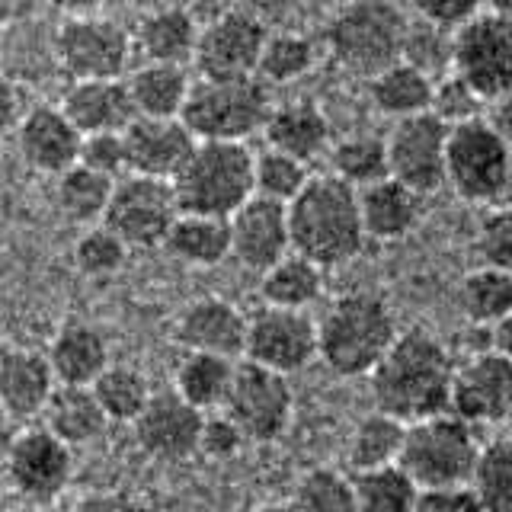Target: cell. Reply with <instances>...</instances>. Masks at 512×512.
Masks as SVG:
<instances>
[{
  "instance_id": "cell-1",
  "label": "cell",
  "mask_w": 512,
  "mask_h": 512,
  "mask_svg": "<svg viewBox=\"0 0 512 512\" xmlns=\"http://www.w3.org/2000/svg\"><path fill=\"white\" fill-rule=\"evenodd\" d=\"M452 372L455 359L442 340L420 327L397 333L391 349L368 375L375 410L394 416L404 426L448 413Z\"/></svg>"
},
{
  "instance_id": "cell-2",
  "label": "cell",
  "mask_w": 512,
  "mask_h": 512,
  "mask_svg": "<svg viewBox=\"0 0 512 512\" xmlns=\"http://www.w3.org/2000/svg\"><path fill=\"white\" fill-rule=\"evenodd\" d=\"M292 253L317 269H333L356 260L365 247L356 189L330 173H311L295 202L285 205Z\"/></svg>"
},
{
  "instance_id": "cell-3",
  "label": "cell",
  "mask_w": 512,
  "mask_h": 512,
  "mask_svg": "<svg viewBox=\"0 0 512 512\" xmlns=\"http://www.w3.org/2000/svg\"><path fill=\"white\" fill-rule=\"evenodd\" d=\"M317 359L340 378L372 375L384 352L397 340V320L388 301L375 292L336 295L314 320Z\"/></svg>"
},
{
  "instance_id": "cell-4",
  "label": "cell",
  "mask_w": 512,
  "mask_h": 512,
  "mask_svg": "<svg viewBox=\"0 0 512 512\" xmlns=\"http://www.w3.org/2000/svg\"><path fill=\"white\" fill-rule=\"evenodd\" d=\"M170 189L180 215L228 221L253 196V151L247 144L196 141Z\"/></svg>"
},
{
  "instance_id": "cell-5",
  "label": "cell",
  "mask_w": 512,
  "mask_h": 512,
  "mask_svg": "<svg viewBox=\"0 0 512 512\" xmlns=\"http://www.w3.org/2000/svg\"><path fill=\"white\" fill-rule=\"evenodd\" d=\"M410 13L388 0H352L336 7L327 23L330 58L346 74L375 77L400 61Z\"/></svg>"
},
{
  "instance_id": "cell-6",
  "label": "cell",
  "mask_w": 512,
  "mask_h": 512,
  "mask_svg": "<svg viewBox=\"0 0 512 512\" xmlns=\"http://www.w3.org/2000/svg\"><path fill=\"white\" fill-rule=\"evenodd\" d=\"M269 109V87L256 77L196 80L189 87L180 122L196 141L247 144L250 135L263 132Z\"/></svg>"
},
{
  "instance_id": "cell-7",
  "label": "cell",
  "mask_w": 512,
  "mask_h": 512,
  "mask_svg": "<svg viewBox=\"0 0 512 512\" xmlns=\"http://www.w3.org/2000/svg\"><path fill=\"white\" fill-rule=\"evenodd\" d=\"M477 452L480 442L474 426L452 413H439L404 426L397 468L413 480L416 490L468 487Z\"/></svg>"
},
{
  "instance_id": "cell-8",
  "label": "cell",
  "mask_w": 512,
  "mask_h": 512,
  "mask_svg": "<svg viewBox=\"0 0 512 512\" xmlns=\"http://www.w3.org/2000/svg\"><path fill=\"white\" fill-rule=\"evenodd\" d=\"M512 176L509 138L480 119L461 128H448L445 141V183L455 196L471 205L500 208L506 205Z\"/></svg>"
},
{
  "instance_id": "cell-9",
  "label": "cell",
  "mask_w": 512,
  "mask_h": 512,
  "mask_svg": "<svg viewBox=\"0 0 512 512\" xmlns=\"http://www.w3.org/2000/svg\"><path fill=\"white\" fill-rule=\"evenodd\" d=\"M493 106L512 87V13L480 4L468 23L452 32V71Z\"/></svg>"
},
{
  "instance_id": "cell-10",
  "label": "cell",
  "mask_w": 512,
  "mask_h": 512,
  "mask_svg": "<svg viewBox=\"0 0 512 512\" xmlns=\"http://www.w3.org/2000/svg\"><path fill=\"white\" fill-rule=\"evenodd\" d=\"M135 48L128 29L100 13L64 20L55 32V58L61 71L77 80H119L128 71Z\"/></svg>"
},
{
  "instance_id": "cell-11",
  "label": "cell",
  "mask_w": 512,
  "mask_h": 512,
  "mask_svg": "<svg viewBox=\"0 0 512 512\" xmlns=\"http://www.w3.org/2000/svg\"><path fill=\"white\" fill-rule=\"evenodd\" d=\"M221 413L240 429L247 442L269 445L279 442L292 426L295 391L288 378L244 362L234 368V381Z\"/></svg>"
},
{
  "instance_id": "cell-12",
  "label": "cell",
  "mask_w": 512,
  "mask_h": 512,
  "mask_svg": "<svg viewBox=\"0 0 512 512\" xmlns=\"http://www.w3.org/2000/svg\"><path fill=\"white\" fill-rule=\"evenodd\" d=\"M266 36L269 29L253 10H221L205 26H199L196 55H192L199 80L256 77V61H260Z\"/></svg>"
},
{
  "instance_id": "cell-13",
  "label": "cell",
  "mask_w": 512,
  "mask_h": 512,
  "mask_svg": "<svg viewBox=\"0 0 512 512\" xmlns=\"http://www.w3.org/2000/svg\"><path fill=\"white\" fill-rule=\"evenodd\" d=\"M176 215L180 208H176L170 183L122 176L112 183L103 228L116 234L128 250H151L164 244Z\"/></svg>"
},
{
  "instance_id": "cell-14",
  "label": "cell",
  "mask_w": 512,
  "mask_h": 512,
  "mask_svg": "<svg viewBox=\"0 0 512 512\" xmlns=\"http://www.w3.org/2000/svg\"><path fill=\"white\" fill-rule=\"evenodd\" d=\"M244 359L282 378L301 372L317 359V330L308 311L260 308L247 317Z\"/></svg>"
},
{
  "instance_id": "cell-15",
  "label": "cell",
  "mask_w": 512,
  "mask_h": 512,
  "mask_svg": "<svg viewBox=\"0 0 512 512\" xmlns=\"http://www.w3.org/2000/svg\"><path fill=\"white\" fill-rule=\"evenodd\" d=\"M7 480L16 496H23L26 506L55 503L68 490L74 477V452L48 436L42 426L20 429L4 458Z\"/></svg>"
},
{
  "instance_id": "cell-16",
  "label": "cell",
  "mask_w": 512,
  "mask_h": 512,
  "mask_svg": "<svg viewBox=\"0 0 512 512\" xmlns=\"http://www.w3.org/2000/svg\"><path fill=\"white\" fill-rule=\"evenodd\" d=\"M512 407V362L509 356L477 349L464 362H455L448 413L468 426L506 423Z\"/></svg>"
},
{
  "instance_id": "cell-17",
  "label": "cell",
  "mask_w": 512,
  "mask_h": 512,
  "mask_svg": "<svg viewBox=\"0 0 512 512\" xmlns=\"http://www.w3.org/2000/svg\"><path fill=\"white\" fill-rule=\"evenodd\" d=\"M445 141L448 128L432 119L429 112L394 122L391 135L384 138L388 176L420 199L436 192L445 186Z\"/></svg>"
},
{
  "instance_id": "cell-18",
  "label": "cell",
  "mask_w": 512,
  "mask_h": 512,
  "mask_svg": "<svg viewBox=\"0 0 512 512\" xmlns=\"http://www.w3.org/2000/svg\"><path fill=\"white\" fill-rule=\"evenodd\" d=\"M125 144V176L170 183L186 157L196 148V138L180 119H132L122 132Z\"/></svg>"
},
{
  "instance_id": "cell-19",
  "label": "cell",
  "mask_w": 512,
  "mask_h": 512,
  "mask_svg": "<svg viewBox=\"0 0 512 512\" xmlns=\"http://www.w3.org/2000/svg\"><path fill=\"white\" fill-rule=\"evenodd\" d=\"M228 237H231V256L250 272H266L282 256L292 253L285 205L256 196H250L228 218Z\"/></svg>"
},
{
  "instance_id": "cell-20",
  "label": "cell",
  "mask_w": 512,
  "mask_h": 512,
  "mask_svg": "<svg viewBox=\"0 0 512 512\" xmlns=\"http://www.w3.org/2000/svg\"><path fill=\"white\" fill-rule=\"evenodd\" d=\"M244 333L247 314L228 298H196L176 317L173 336L186 352H202V356L218 359H240L244 356Z\"/></svg>"
},
{
  "instance_id": "cell-21",
  "label": "cell",
  "mask_w": 512,
  "mask_h": 512,
  "mask_svg": "<svg viewBox=\"0 0 512 512\" xmlns=\"http://www.w3.org/2000/svg\"><path fill=\"white\" fill-rule=\"evenodd\" d=\"M135 442L144 455L157 461H186L199 448L202 413L183 404L173 391L151 394L148 407L138 413Z\"/></svg>"
},
{
  "instance_id": "cell-22",
  "label": "cell",
  "mask_w": 512,
  "mask_h": 512,
  "mask_svg": "<svg viewBox=\"0 0 512 512\" xmlns=\"http://www.w3.org/2000/svg\"><path fill=\"white\" fill-rule=\"evenodd\" d=\"M16 148L26 167L45 176H61L77 164L80 135L58 106H32L16 125Z\"/></svg>"
},
{
  "instance_id": "cell-23",
  "label": "cell",
  "mask_w": 512,
  "mask_h": 512,
  "mask_svg": "<svg viewBox=\"0 0 512 512\" xmlns=\"http://www.w3.org/2000/svg\"><path fill=\"white\" fill-rule=\"evenodd\" d=\"M263 138H266V148L295 157L301 164H311L314 157L330 151L333 128H330L324 106L317 100H308V96H301V100H285L269 109Z\"/></svg>"
},
{
  "instance_id": "cell-24",
  "label": "cell",
  "mask_w": 512,
  "mask_h": 512,
  "mask_svg": "<svg viewBox=\"0 0 512 512\" xmlns=\"http://www.w3.org/2000/svg\"><path fill=\"white\" fill-rule=\"evenodd\" d=\"M58 109L80 138L125 132V125L135 119L122 77L119 80H77V84L64 90Z\"/></svg>"
},
{
  "instance_id": "cell-25",
  "label": "cell",
  "mask_w": 512,
  "mask_h": 512,
  "mask_svg": "<svg viewBox=\"0 0 512 512\" xmlns=\"http://www.w3.org/2000/svg\"><path fill=\"white\" fill-rule=\"evenodd\" d=\"M52 391H55V378L52 368H48L45 352L29 346L0 349V407L16 423L39 416Z\"/></svg>"
},
{
  "instance_id": "cell-26",
  "label": "cell",
  "mask_w": 512,
  "mask_h": 512,
  "mask_svg": "<svg viewBox=\"0 0 512 512\" xmlns=\"http://www.w3.org/2000/svg\"><path fill=\"white\" fill-rule=\"evenodd\" d=\"M199 20L189 7H154L138 20L132 48L144 58V64H170L186 68L196 55Z\"/></svg>"
},
{
  "instance_id": "cell-27",
  "label": "cell",
  "mask_w": 512,
  "mask_h": 512,
  "mask_svg": "<svg viewBox=\"0 0 512 512\" xmlns=\"http://www.w3.org/2000/svg\"><path fill=\"white\" fill-rule=\"evenodd\" d=\"M359 199V221L365 240H381V244H397L416 231L423 218V199L400 186L397 180H381L356 192Z\"/></svg>"
},
{
  "instance_id": "cell-28",
  "label": "cell",
  "mask_w": 512,
  "mask_h": 512,
  "mask_svg": "<svg viewBox=\"0 0 512 512\" xmlns=\"http://www.w3.org/2000/svg\"><path fill=\"white\" fill-rule=\"evenodd\" d=\"M45 359H48V368H52L55 384L90 388V384L103 375V368L109 365V343L93 324L71 320V324H64L55 333Z\"/></svg>"
},
{
  "instance_id": "cell-29",
  "label": "cell",
  "mask_w": 512,
  "mask_h": 512,
  "mask_svg": "<svg viewBox=\"0 0 512 512\" xmlns=\"http://www.w3.org/2000/svg\"><path fill=\"white\" fill-rule=\"evenodd\" d=\"M42 416V429L48 436H55L61 445L87 448L96 439H103L106 432V416L96 404V397L90 388H68V384H55L52 397H48Z\"/></svg>"
},
{
  "instance_id": "cell-30",
  "label": "cell",
  "mask_w": 512,
  "mask_h": 512,
  "mask_svg": "<svg viewBox=\"0 0 512 512\" xmlns=\"http://www.w3.org/2000/svg\"><path fill=\"white\" fill-rule=\"evenodd\" d=\"M128 103H132L135 119H180L183 103L189 96L192 80L186 68H170V64H138L125 77Z\"/></svg>"
},
{
  "instance_id": "cell-31",
  "label": "cell",
  "mask_w": 512,
  "mask_h": 512,
  "mask_svg": "<svg viewBox=\"0 0 512 512\" xmlns=\"http://www.w3.org/2000/svg\"><path fill=\"white\" fill-rule=\"evenodd\" d=\"M237 362L218 359V356H202V352H186L173 372V394L189 404L192 410L218 413L224 407V397L231 391Z\"/></svg>"
},
{
  "instance_id": "cell-32",
  "label": "cell",
  "mask_w": 512,
  "mask_h": 512,
  "mask_svg": "<svg viewBox=\"0 0 512 512\" xmlns=\"http://www.w3.org/2000/svg\"><path fill=\"white\" fill-rule=\"evenodd\" d=\"M164 247L173 260L196 269H212L231 256L228 221L202 215H176L173 228L164 237Z\"/></svg>"
},
{
  "instance_id": "cell-33",
  "label": "cell",
  "mask_w": 512,
  "mask_h": 512,
  "mask_svg": "<svg viewBox=\"0 0 512 512\" xmlns=\"http://www.w3.org/2000/svg\"><path fill=\"white\" fill-rule=\"evenodd\" d=\"M260 295L266 308L308 311L324 295V269H317L298 253H288L276 266L260 272Z\"/></svg>"
},
{
  "instance_id": "cell-34",
  "label": "cell",
  "mask_w": 512,
  "mask_h": 512,
  "mask_svg": "<svg viewBox=\"0 0 512 512\" xmlns=\"http://www.w3.org/2000/svg\"><path fill=\"white\" fill-rule=\"evenodd\" d=\"M429 96H432V80L423 77L420 71H413L404 61H394L391 68L368 77V100H372V106L381 116H388L394 122L429 112Z\"/></svg>"
},
{
  "instance_id": "cell-35",
  "label": "cell",
  "mask_w": 512,
  "mask_h": 512,
  "mask_svg": "<svg viewBox=\"0 0 512 512\" xmlns=\"http://www.w3.org/2000/svg\"><path fill=\"white\" fill-rule=\"evenodd\" d=\"M400 445H404V423H397L388 413L372 410L352 426L346 439V461L352 474L378 471L388 468V464H397Z\"/></svg>"
},
{
  "instance_id": "cell-36",
  "label": "cell",
  "mask_w": 512,
  "mask_h": 512,
  "mask_svg": "<svg viewBox=\"0 0 512 512\" xmlns=\"http://www.w3.org/2000/svg\"><path fill=\"white\" fill-rule=\"evenodd\" d=\"M458 308L464 320L480 330L512 317V272L477 266L458 285Z\"/></svg>"
},
{
  "instance_id": "cell-37",
  "label": "cell",
  "mask_w": 512,
  "mask_h": 512,
  "mask_svg": "<svg viewBox=\"0 0 512 512\" xmlns=\"http://www.w3.org/2000/svg\"><path fill=\"white\" fill-rule=\"evenodd\" d=\"M330 176H336L349 189H365L381 180H388V151H384V138L372 132L346 135L330 144Z\"/></svg>"
},
{
  "instance_id": "cell-38",
  "label": "cell",
  "mask_w": 512,
  "mask_h": 512,
  "mask_svg": "<svg viewBox=\"0 0 512 512\" xmlns=\"http://www.w3.org/2000/svg\"><path fill=\"white\" fill-rule=\"evenodd\" d=\"M90 391L100 404L106 423H135L138 413L148 407L151 384L135 365H106L103 375L90 384Z\"/></svg>"
},
{
  "instance_id": "cell-39",
  "label": "cell",
  "mask_w": 512,
  "mask_h": 512,
  "mask_svg": "<svg viewBox=\"0 0 512 512\" xmlns=\"http://www.w3.org/2000/svg\"><path fill=\"white\" fill-rule=\"evenodd\" d=\"M468 490L477 496L484 512H512V442L509 436H496L480 442L474 471L468 477Z\"/></svg>"
},
{
  "instance_id": "cell-40",
  "label": "cell",
  "mask_w": 512,
  "mask_h": 512,
  "mask_svg": "<svg viewBox=\"0 0 512 512\" xmlns=\"http://www.w3.org/2000/svg\"><path fill=\"white\" fill-rule=\"evenodd\" d=\"M109 196H112V180L96 176L80 164L55 176V202L61 208V215L74 224H87V228L103 224Z\"/></svg>"
},
{
  "instance_id": "cell-41",
  "label": "cell",
  "mask_w": 512,
  "mask_h": 512,
  "mask_svg": "<svg viewBox=\"0 0 512 512\" xmlns=\"http://www.w3.org/2000/svg\"><path fill=\"white\" fill-rule=\"evenodd\" d=\"M349 484L356 496V512H413L416 496H420L416 484L397 464L352 474Z\"/></svg>"
},
{
  "instance_id": "cell-42",
  "label": "cell",
  "mask_w": 512,
  "mask_h": 512,
  "mask_svg": "<svg viewBox=\"0 0 512 512\" xmlns=\"http://www.w3.org/2000/svg\"><path fill=\"white\" fill-rule=\"evenodd\" d=\"M314 68V42L292 29L269 32L256 61V80L263 84H295Z\"/></svg>"
},
{
  "instance_id": "cell-43",
  "label": "cell",
  "mask_w": 512,
  "mask_h": 512,
  "mask_svg": "<svg viewBox=\"0 0 512 512\" xmlns=\"http://www.w3.org/2000/svg\"><path fill=\"white\" fill-rule=\"evenodd\" d=\"M311 170L301 160L279 154L272 148H263L260 154H253V196L288 205L298 199V192L308 186Z\"/></svg>"
},
{
  "instance_id": "cell-44",
  "label": "cell",
  "mask_w": 512,
  "mask_h": 512,
  "mask_svg": "<svg viewBox=\"0 0 512 512\" xmlns=\"http://www.w3.org/2000/svg\"><path fill=\"white\" fill-rule=\"evenodd\" d=\"M292 512H356V496H352L349 477L333 468H314L298 477L292 503H285Z\"/></svg>"
},
{
  "instance_id": "cell-45",
  "label": "cell",
  "mask_w": 512,
  "mask_h": 512,
  "mask_svg": "<svg viewBox=\"0 0 512 512\" xmlns=\"http://www.w3.org/2000/svg\"><path fill=\"white\" fill-rule=\"evenodd\" d=\"M400 61L410 64L429 80H439L452 71V32H442L423 20L410 16L404 45H400Z\"/></svg>"
},
{
  "instance_id": "cell-46",
  "label": "cell",
  "mask_w": 512,
  "mask_h": 512,
  "mask_svg": "<svg viewBox=\"0 0 512 512\" xmlns=\"http://www.w3.org/2000/svg\"><path fill=\"white\" fill-rule=\"evenodd\" d=\"M490 103L480 96L471 84H464L461 77L445 74L432 80V96H429V116L442 122L445 128H461L480 122L487 116Z\"/></svg>"
},
{
  "instance_id": "cell-47",
  "label": "cell",
  "mask_w": 512,
  "mask_h": 512,
  "mask_svg": "<svg viewBox=\"0 0 512 512\" xmlns=\"http://www.w3.org/2000/svg\"><path fill=\"white\" fill-rule=\"evenodd\" d=\"M128 250L122 240L112 234L103 224L96 228H87L77 237L74 244V266L84 272L87 279H112L119 276L122 266L128 263Z\"/></svg>"
},
{
  "instance_id": "cell-48",
  "label": "cell",
  "mask_w": 512,
  "mask_h": 512,
  "mask_svg": "<svg viewBox=\"0 0 512 512\" xmlns=\"http://www.w3.org/2000/svg\"><path fill=\"white\" fill-rule=\"evenodd\" d=\"M474 256L484 269H506L512 266V215L509 208H487L484 221L474 234Z\"/></svg>"
},
{
  "instance_id": "cell-49",
  "label": "cell",
  "mask_w": 512,
  "mask_h": 512,
  "mask_svg": "<svg viewBox=\"0 0 512 512\" xmlns=\"http://www.w3.org/2000/svg\"><path fill=\"white\" fill-rule=\"evenodd\" d=\"M77 164L96 173L106 176V180H122L128 173L125 167V144H122V132H106V135H87L80 138V154Z\"/></svg>"
},
{
  "instance_id": "cell-50",
  "label": "cell",
  "mask_w": 512,
  "mask_h": 512,
  "mask_svg": "<svg viewBox=\"0 0 512 512\" xmlns=\"http://www.w3.org/2000/svg\"><path fill=\"white\" fill-rule=\"evenodd\" d=\"M244 445H247V439L240 436V429L221 410L202 416L196 455H205L208 461H231L244 452Z\"/></svg>"
},
{
  "instance_id": "cell-51",
  "label": "cell",
  "mask_w": 512,
  "mask_h": 512,
  "mask_svg": "<svg viewBox=\"0 0 512 512\" xmlns=\"http://www.w3.org/2000/svg\"><path fill=\"white\" fill-rule=\"evenodd\" d=\"M477 10L480 4H471V0H416L407 13L442 32H455L458 26L468 23Z\"/></svg>"
},
{
  "instance_id": "cell-52",
  "label": "cell",
  "mask_w": 512,
  "mask_h": 512,
  "mask_svg": "<svg viewBox=\"0 0 512 512\" xmlns=\"http://www.w3.org/2000/svg\"><path fill=\"white\" fill-rule=\"evenodd\" d=\"M71 512H160L157 503L135 490H93L80 496Z\"/></svg>"
},
{
  "instance_id": "cell-53",
  "label": "cell",
  "mask_w": 512,
  "mask_h": 512,
  "mask_svg": "<svg viewBox=\"0 0 512 512\" xmlns=\"http://www.w3.org/2000/svg\"><path fill=\"white\" fill-rule=\"evenodd\" d=\"M413 512H484L477 496L468 487H445V490H420Z\"/></svg>"
},
{
  "instance_id": "cell-54",
  "label": "cell",
  "mask_w": 512,
  "mask_h": 512,
  "mask_svg": "<svg viewBox=\"0 0 512 512\" xmlns=\"http://www.w3.org/2000/svg\"><path fill=\"white\" fill-rule=\"evenodd\" d=\"M23 112H26L23 90L16 87L10 77L0 74V138L16 132V125H20Z\"/></svg>"
},
{
  "instance_id": "cell-55",
  "label": "cell",
  "mask_w": 512,
  "mask_h": 512,
  "mask_svg": "<svg viewBox=\"0 0 512 512\" xmlns=\"http://www.w3.org/2000/svg\"><path fill=\"white\" fill-rule=\"evenodd\" d=\"M16 432H20V423L13 420V416L0 407V464H4V458H7V452H10V445H13V439H16Z\"/></svg>"
},
{
  "instance_id": "cell-56",
  "label": "cell",
  "mask_w": 512,
  "mask_h": 512,
  "mask_svg": "<svg viewBox=\"0 0 512 512\" xmlns=\"http://www.w3.org/2000/svg\"><path fill=\"white\" fill-rule=\"evenodd\" d=\"M253 512H292V509L282 506V503H266V506H256Z\"/></svg>"
},
{
  "instance_id": "cell-57",
  "label": "cell",
  "mask_w": 512,
  "mask_h": 512,
  "mask_svg": "<svg viewBox=\"0 0 512 512\" xmlns=\"http://www.w3.org/2000/svg\"><path fill=\"white\" fill-rule=\"evenodd\" d=\"M10 16H13V7L10 4H0V29L10 23Z\"/></svg>"
},
{
  "instance_id": "cell-58",
  "label": "cell",
  "mask_w": 512,
  "mask_h": 512,
  "mask_svg": "<svg viewBox=\"0 0 512 512\" xmlns=\"http://www.w3.org/2000/svg\"><path fill=\"white\" fill-rule=\"evenodd\" d=\"M7 512H39L36 506H16V509H7Z\"/></svg>"
}]
</instances>
